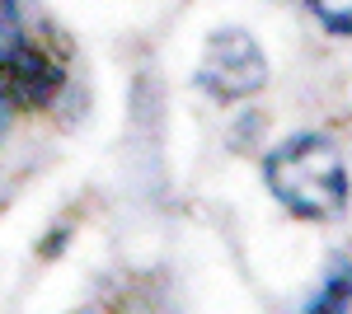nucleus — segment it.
Segmentation results:
<instances>
[{
	"label": "nucleus",
	"mask_w": 352,
	"mask_h": 314,
	"mask_svg": "<svg viewBox=\"0 0 352 314\" xmlns=\"http://www.w3.org/2000/svg\"><path fill=\"white\" fill-rule=\"evenodd\" d=\"M268 192L305 221H324L348 202V169L329 136H292L263 159Z\"/></svg>",
	"instance_id": "obj_1"
},
{
	"label": "nucleus",
	"mask_w": 352,
	"mask_h": 314,
	"mask_svg": "<svg viewBox=\"0 0 352 314\" xmlns=\"http://www.w3.org/2000/svg\"><path fill=\"white\" fill-rule=\"evenodd\" d=\"M197 85L212 94V99H249L268 85V61H263V47L244 33V28H217L207 38V52H202V66H197Z\"/></svg>",
	"instance_id": "obj_2"
},
{
	"label": "nucleus",
	"mask_w": 352,
	"mask_h": 314,
	"mask_svg": "<svg viewBox=\"0 0 352 314\" xmlns=\"http://www.w3.org/2000/svg\"><path fill=\"white\" fill-rule=\"evenodd\" d=\"M61 80H66L61 66L38 43H24L19 52L0 66V85L14 99V108H47L56 99V89H61Z\"/></svg>",
	"instance_id": "obj_3"
},
{
	"label": "nucleus",
	"mask_w": 352,
	"mask_h": 314,
	"mask_svg": "<svg viewBox=\"0 0 352 314\" xmlns=\"http://www.w3.org/2000/svg\"><path fill=\"white\" fill-rule=\"evenodd\" d=\"M28 43V28H24V5L19 0H0V66L19 52Z\"/></svg>",
	"instance_id": "obj_4"
},
{
	"label": "nucleus",
	"mask_w": 352,
	"mask_h": 314,
	"mask_svg": "<svg viewBox=\"0 0 352 314\" xmlns=\"http://www.w3.org/2000/svg\"><path fill=\"white\" fill-rule=\"evenodd\" d=\"M348 300H352V262L338 258L329 267V287L310 300V310H348Z\"/></svg>",
	"instance_id": "obj_5"
},
{
	"label": "nucleus",
	"mask_w": 352,
	"mask_h": 314,
	"mask_svg": "<svg viewBox=\"0 0 352 314\" xmlns=\"http://www.w3.org/2000/svg\"><path fill=\"white\" fill-rule=\"evenodd\" d=\"M305 5H310V14H315L329 33L352 38V0H305Z\"/></svg>",
	"instance_id": "obj_6"
},
{
	"label": "nucleus",
	"mask_w": 352,
	"mask_h": 314,
	"mask_svg": "<svg viewBox=\"0 0 352 314\" xmlns=\"http://www.w3.org/2000/svg\"><path fill=\"white\" fill-rule=\"evenodd\" d=\"M10 113H14V99H10L5 85H0V131H5V122H10Z\"/></svg>",
	"instance_id": "obj_7"
}]
</instances>
